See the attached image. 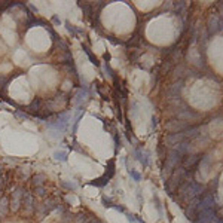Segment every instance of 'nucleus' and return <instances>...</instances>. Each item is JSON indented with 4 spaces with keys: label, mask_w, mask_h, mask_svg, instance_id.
<instances>
[{
    "label": "nucleus",
    "mask_w": 223,
    "mask_h": 223,
    "mask_svg": "<svg viewBox=\"0 0 223 223\" xmlns=\"http://www.w3.org/2000/svg\"><path fill=\"white\" fill-rule=\"evenodd\" d=\"M60 205L57 198H48L46 201H43L40 205L36 207V216L39 220H43L49 213H52L54 210H57V207Z\"/></svg>",
    "instance_id": "1"
},
{
    "label": "nucleus",
    "mask_w": 223,
    "mask_h": 223,
    "mask_svg": "<svg viewBox=\"0 0 223 223\" xmlns=\"http://www.w3.org/2000/svg\"><path fill=\"white\" fill-rule=\"evenodd\" d=\"M25 192L24 188H17L14 192H12V196H10V202H9V210L12 211H18L21 208V204H22V198L25 196Z\"/></svg>",
    "instance_id": "2"
},
{
    "label": "nucleus",
    "mask_w": 223,
    "mask_h": 223,
    "mask_svg": "<svg viewBox=\"0 0 223 223\" xmlns=\"http://www.w3.org/2000/svg\"><path fill=\"white\" fill-rule=\"evenodd\" d=\"M88 98H89V92H88V88L85 86V88H81V89L74 94V97H73L72 101H73V104H74L76 107L81 109L83 104L88 101Z\"/></svg>",
    "instance_id": "3"
},
{
    "label": "nucleus",
    "mask_w": 223,
    "mask_h": 223,
    "mask_svg": "<svg viewBox=\"0 0 223 223\" xmlns=\"http://www.w3.org/2000/svg\"><path fill=\"white\" fill-rule=\"evenodd\" d=\"M22 210L27 214H31L33 211H36V201H34V195L31 193H25V196L22 198V204H21Z\"/></svg>",
    "instance_id": "4"
},
{
    "label": "nucleus",
    "mask_w": 223,
    "mask_h": 223,
    "mask_svg": "<svg viewBox=\"0 0 223 223\" xmlns=\"http://www.w3.org/2000/svg\"><path fill=\"white\" fill-rule=\"evenodd\" d=\"M46 176L42 174V173H36L34 176H31L30 179V183L34 186V188H39V186H45V181H46Z\"/></svg>",
    "instance_id": "5"
},
{
    "label": "nucleus",
    "mask_w": 223,
    "mask_h": 223,
    "mask_svg": "<svg viewBox=\"0 0 223 223\" xmlns=\"http://www.w3.org/2000/svg\"><path fill=\"white\" fill-rule=\"evenodd\" d=\"M9 211V199L6 196H3L2 199H0V219H3Z\"/></svg>",
    "instance_id": "6"
},
{
    "label": "nucleus",
    "mask_w": 223,
    "mask_h": 223,
    "mask_svg": "<svg viewBox=\"0 0 223 223\" xmlns=\"http://www.w3.org/2000/svg\"><path fill=\"white\" fill-rule=\"evenodd\" d=\"M109 180H110V177H107L106 174H104V176L100 177V179H95V180H92V181H89V185H91V186H97V188H103L104 185H107V183H109Z\"/></svg>",
    "instance_id": "7"
},
{
    "label": "nucleus",
    "mask_w": 223,
    "mask_h": 223,
    "mask_svg": "<svg viewBox=\"0 0 223 223\" xmlns=\"http://www.w3.org/2000/svg\"><path fill=\"white\" fill-rule=\"evenodd\" d=\"M54 158L55 161H60V162H65L69 158V152H65V150H57L54 152Z\"/></svg>",
    "instance_id": "8"
},
{
    "label": "nucleus",
    "mask_w": 223,
    "mask_h": 223,
    "mask_svg": "<svg viewBox=\"0 0 223 223\" xmlns=\"http://www.w3.org/2000/svg\"><path fill=\"white\" fill-rule=\"evenodd\" d=\"M60 185H61L65 190H76V189H77V185H76V183L69 181V180H61Z\"/></svg>",
    "instance_id": "9"
},
{
    "label": "nucleus",
    "mask_w": 223,
    "mask_h": 223,
    "mask_svg": "<svg viewBox=\"0 0 223 223\" xmlns=\"http://www.w3.org/2000/svg\"><path fill=\"white\" fill-rule=\"evenodd\" d=\"M34 195H37V196H45V195H46V189H45V186L34 188Z\"/></svg>",
    "instance_id": "10"
},
{
    "label": "nucleus",
    "mask_w": 223,
    "mask_h": 223,
    "mask_svg": "<svg viewBox=\"0 0 223 223\" xmlns=\"http://www.w3.org/2000/svg\"><path fill=\"white\" fill-rule=\"evenodd\" d=\"M28 109H30V110H34V109H36V112H37L39 109H40V100H37V98H36V100H33Z\"/></svg>",
    "instance_id": "11"
},
{
    "label": "nucleus",
    "mask_w": 223,
    "mask_h": 223,
    "mask_svg": "<svg viewBox=\"0 0 223 223\" xmlns=\"http://www.w3.org/2000/svg\"><path fill=\"white\" fill-rule=\"evenodd\" d=\"M103 205H104V207H113L112 201H110V199H107L106 196H103Z\"/></svg>",
    "instance_id": "12"
},
{
    "label": "nucleus",
    "mask_w": 223,
    "mask_h": 223,
    "mask_svg": "<svg viewBox=\"0 0 223 223\" xmlns=\"http://www.w3.org/2000/svg\"><path fill=\"white\" fill-rule=\"evenodd\" d=\"M129 174L133 176V179H134L135 181H138V180H140V174H138V173H135L134 170H129Z\"/></svg>",
    "instance_id": "13"
},
{
    "label": "nucleus",
    "mask_w": 223,
    "mask_h": 223,
    "mask_svg": "<svg viewBox=\"0 0 223 223\" xmlns=\"http://www.w3.org/2000/svg\"><path fill=\"white\" fill-rule=\"evenodd\" d=\"M52 21H54L55 24H61V21H60V19L57 18V15H54V17H52Z\"/></svg>",
    "instance_id": "14"
},
{
    "label": "nucleus",
    "mask_w": 223,
    "mask_h": 223,
    "mask_svg": "<svg viewBox=\"0 0 223 223\" xmlns=\"http://www.w3.org/2000/svg\"><path fill=\"white\" fill-rule=\"evenodd\" d=\"M89 223H101V222H100V220H97V219H94V220H91Z\"/></svg>",
    "instance_id": "15"
},
{
    "label": "nucleus",
    "mask_w": 223,
    "mask_h": 223,
    "mask_svg": "<svg viewBox=\"0 0 223 223\" xmlns=\"http://www.w3.org/2000/svg\"><path fill=\"white\" fill-rule=\"evenodd\" d=\"M2 198H3V192H2V190H0V199H2Z\"/></svg>",
    "instance_id": "16"
}]
</instances>
